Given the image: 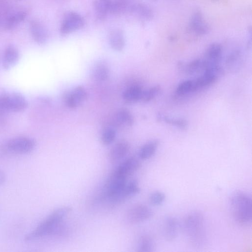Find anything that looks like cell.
<instances>
[{
    "instance_id": "obj_1",
    "label": "cell",
    "mask_w": 252,
    "mask_h": 252,
    "mask_svg": "<svg viewBox=\"0 0 252 252\" xmlns=\"http://www.w3.org/2000/svg\"><path fill=\"white\" fill-rule=\"evenodd\" d=\"M72 210L70 206H64L52 212L33 231L25 236L26 242H34L46 237L59 234L63 220Z\"/></svg>"
},
{
    "instance_id": "obj_15",
    "label": "cell",
    "mask_w": 252,
    "mask_h": 252,
    "mask_svg": "<svg viewBox=\"0 0 252 252\" xmlns=\"http://www.w3.org/2000/svg\"><path fill=\"white\" fill-rule=\"evenodd\" d=\"M222 47L220 45L218 44H212L206 52L205 60L210 64L219 65L222 59Z\"/></svg>"
},
{
    "instance_id": "obj_16",
    "label": "cell",
    "mask_w": 252,
    "mask_h": 252,
    "mask_svg": "<svg viewBox=\"0 0 252 252\" xmlns=\"http://www.w3.org/2000/svg\"><path fill=\"white\" fill-rule=\"evenodd\" d=\"M19 57L18 50L14 47L9 46L5 51L3 65L5 69H9L14 66Z\"/></svg>"
},
{
    "instance_id": "obj_2",
    "label": "cell",
    "mask_w": 252,
    "mask_h": 252,
    "mask_svg": "<svg viewBox=\"0 0 252 252\" xmlns=\"http://www.w3.org/2000/svg\"><path fill=\"white\" fill-rule=\"evenodd\" d=\"M182 229L186 238L195 248L204 247L207 240L205 218L199 211H193L184 218Z\"/></svg>"
},
{
    "instance_id": "obj_4",
    "label": "cell",
    "mask_w": 252,
    "mask_h": 252,
    "mask_svg": "<svg viewBox=\"0 0 252 252\" xmlns=\"http://www.w3.org/2000/svg\"><path fill=\"white\" fill-rule=\"evenodd\" d=\"M28 106L26 99L18 94H10L0 96V111L20 112Z\"/></svg>"
},
{
    "instance_id": "obj_28",
    "label": "cell",
    "mask_w": 252,
    "mask_h": 252,
    "mask_svg": "<svg viewBox=\"0 0 252 252\" xmlns=\"http://www.w3.org/2000/svg\"><path fill=\"white\" fill-rule=\"evenodd\" d=\"M155 243L151 237L147 235L142 236L138 241V249L140 252H151L154 250Z\"/></svg>"
},
{
    "instance_id": "obj_8",
    "label": "cell",
    "mask_w": 252,
    "mask_h": 252,
    "mask_svg": "<svg viewBox=\"0 0 252 252\" xmlns=\"http://www.w3.org/2000/svg\"><path fill=\"white\" fill-rule=\"evenodd\" d=\"M153 212L148 206L144 205H136L130 208L127 213L128 222L133 224H139L149 219Z\"/></svg>"
},
{
    "instance_id": "obj_18",
    "label": "cell",
    "mask_w": 252,
    "mask_h": 252,
    "mask_svg": "<svg viewBox=\"0 0 252 252\" xmlns=\"http://www.w3.org/2000/svg\"><path fill=\"white\" fill-rule=\"evenodd\" d=\"M140 191L141 189L139 182L136 180H132L125 185L118 198V203L135 196L140 193Z\"/></svg>"
},
{
    "instance_id": "obj_29",
    "label": "cell",
    "mask_w": 252,
    "mask_h": 252,
    "mask_svg": "<svg viewBox=\"0 0 252 252\" xmlns=\"http://www.w3.org/2000/svg\"><path fill=\"white\" fill-rule=\"evenodd\" d=\"M157 119L158 121H164L182 130H185L187 128L188 123L186 120L183 119L173 118L163 114L159 113L157 115Z\"/></svg>"
},
{
    "instance_id": "obj_27",
    "label": "cell",
    "mask_w": 252,
    "mask_h": 252,
    "mask_svg": "<svg viewBox=\"0 0 252 252\" xmlns=\"http://www.w3.org/2000/svg\"><path fill=\"white\" fill-rule=\"evenodd\" d=\"M131 6L130 0H112L110 13L115 15H121L130 11Z\"/></svg>"
},
{
    "instance_id": "obj_30",
    "label": "cell",
    "mask_w": 252,
    "mask_h": 252,
    "mask_svg": "<svg viewBox=\"0 0 252 252\" xmlns=\"http://www.w3.org/2000/svg\"><path fill=\"white\" fill-rule=\"evenodd\" d=\"M241 58L240 51L236 50L232 52L226 60V65L228 69L233 71L237 70L241 64Z\"/></svg>"
},
{
    "instance_id": "obj_14",
    "label": "cell",
    "mask_w": 252,
    "mask_h": 252,
    "mask_svg": "<svg viewBox=\"0 0 252 252\" xmlns=\"http://www.w3.org/2000/svg\"><path fill=\"white\" fill-rule=\"evenodd\" d=\"M143 89L141 86L134 85L126 89L123 93V99L125 103L131 104L141 100Z\"/></svg>"
},
{
    "instance_id": "obj_21",
    "label": "cell",
    "mask_w": 252,
    "mask_h": 252,
    "mask_svg": "<svg viewBox=\"0 0 252 252\" xmlns=\"http://www.w3.org/2000/svg\"><path fill=\"white\" fill-rule=\"evenodd\" d=\"M159 144L158 141H152L143 145L139 152L140 159L142 160L150 159L155 155Z\"/></svg>"
},
{
    "instance_id": "obj_11",
    "label": "cell",
    "mask_w": 252,
    "mask_h": 252,
    "mask_svg": "<svg viewBox=\"0 0 252 252\" xmlns=\"http://www.w3.org/2000/svg\"><path fill=\"white\" fill-rule=\"evenodd\" d=\"M141 167L140 161L136 158L131 157L122 163L115 171L117 174L127 178V177L136 172Z\"/></svg>"
},
{
    "instance_id": "obj_10",
    "label": "cell",
    "mask_w": 252,
    "mask_h": 252,
    "mask_svg": "<svg viewBox=\"0 0 252 252\" xmlns=\"http://www.w3.org/2000/svg\"><path fill=\"white\" fill-rule=\"evenodd\" d=\"M130 149L129 143L122 140L117 142L111 149L109 153V159L111 163H116L124 158Z\"/></svg>"
},
{
    "instance_id": "obj_31",
    "label": "cell",
    "mask_w": 252,
    "mask_h": 252,
    "mask_svg": "<svg viewBox=\"0 0 252 252\" xmlns=\"http://www.w3.org/2000/svg\"><path fill=\"white\" fill-rule=\"evenodd\" d=\"M195 92L193 80H188L181 82L176 89L178 96H184L190 93Z\"/></svg>"
},
{
    "instance_id": "obj_23",
    "label": "cell",
    "mask_w": 252,
    "mask_h": 252,
    "mask_svg": "<svg viewBox=\"0 0 252 252\" xmlns=\"http://www.w3.org/2000/svg\"><path fill=\"white\" fill-rule=\"evenodd\" d=\"M190 28L194 32L200 35L206 34L208 31V27L205 23L200 13L196 14L193 16Z\"/></svg>"
},
{
    "instance_id": "obj_19",
    "label": "cell",
    "mask_w": 252,
    "mask_h": 252,
    "mask_svg": "<svg viewBox=\"0 0 252 252\" xmlns=\"http://www.w3.org/2000/svg\"><path fill=\"white\" fill-rule=\"evenodd\" d=\"M112 0H96L94 7L97 16L99 20L105 19L108 14L110 13Z\"/></svg>"
},
{
    "instance_id": "obj_7",
    "label": "cell",
    "mask_w": 252,
    "mask_h": 252,
    "mask_svg": "<svg viewBox=\"0 0 252 252\" xmlns=\"http://www.w3.org/2000/svg\"><path fill=\"white\" fill-rule=\"evenodd\" d=\"M85 22L83 18L78 13H68L63 19L60 32L62 35H67L83 27Z\"/></svg>"
},
{
    "instance_id": "obj_32",
    "label": "cell",
    "mask_w": 252,
    "mask_h": 252,
    "mask_svg": "<svg viewBox=\"0 0 252 252\" xmlns=\"http://www.w3.org/2000/svg\"><path fill=\"white\" fill-rule=\"evenodd\" d=\"M161 90L160 86H155L147 90H143L141 100L144 102H149L154 99Z\"/></svg>"
},
{
    "instance_id": "obj_3",
    "label": "cell",
    "mask_w": 252,
    "mask_h": 252,
    "mask_svg": "<svg viewBox=\"0 0 252 252\" xmlns=\"http://www.w3.org/2000/svg\"><path fill=\"white\" fill-rule=\"evenodd\" d=\"M230 207L235 221L242 227L251 226L252 222L251 196L243 191H236L230 200Z\"/></svg>"
},
{
    "instance_id": "obj_24",
    "label": "cell",
    "mask_w": 252,
    "mask_h": 252,
    "mask_svg": "<svg viewBox=\"0 0 252 252\" xmlns=\"http://www.w3.org/2000/svg\"><path fill=\"white\" fill-rule=\"evenodd\" d=\"M92 75L94 79L98 81H106L110 76V69L105 63H99L94 67Z\"/></svg>"
},
{
    "instance_id": "obj_6",
    "label": "cell",
    "mask_w": 252,
    "mask_h": 252,
    "mask_svg": "<svg viewBox=\"0 0 252 252\" xmlns=\"http://www.w3.org/2000/svg\"><path fill=\"white\" fill-rule=\"evenodd\" d=\"M127 183V178L114 172L106 185V195L111 202L118 203V198Z\"/></svg>"
},
{
    "instance_id": "obj_22",
    "label": "cell",
    "mask_w": 252,
    "mask_h": 252,
    "mask_svg": "<svg viewBox=\"0 0 252 252\" xmlns=\"http://www.w3.org/2000/svg\"><path fill=\"white\" fill-rule=\"evenodd\" d=\"M206 69V63L205 60L196 59L188 63L184 70L189 75H194L200 72H205Z\"/></svg>"
},
{
    "instance_id": "obj_12",
    "label": "cell",
    "mask_w": 252,
    "mask_h": 252,
    "mask_svg": "<svg viewBox=\"0 0 252 252\" xmlns=\"http://www.w3.org/2000/svg\"><path fill=\"white\" fill-rule=\"evenodd\" d=\"M29 29L32 37L39 44L46 43L48 39L47 32L46 28L37 20L31 21Z\"/></svg>"
},
{
    "instance_id": "obj_26",
    "label": "cell",
    "mask_w": 252,
    "mask_h": 252,
    "mask_svg": "<svg viewBox=\"0 0 252 252\" xmlns=\"http://www.w3.org/2000/svg\"><path fill=\"white\" fill-rule=\"evenodd\" d=\"M27 16L24 11H20L10 16L6 20L4 27L6 30H11L23 21Z\"/></svg>"
},
{
    "instance_id": "obj_5",
    "label": "cell",
    "mask_w": 252,
    "mask_h": 252,
    "mask_svg": "<svg viewBox=\"0 0 252 252\" xmlns=\"http://www.w3.org/2000/svg\"><path fill=\"white\" fill-rule=\"evenodd\" d=\"M36 142L32 139L18 137L9 141L5 146L6 152L16 154H25L32 151Z\"/></svg>"
},
{
    "instance_id": "obj_33",
    "label": "cell",
    "mask_w": 252,
    "mask_h": 252,
    "mask_svg": "<svg viewBox=\"0 0 252 252\" xmlns=\"http://www.w3.org/2000/svg\"><path fill=\"white\" fill-rule=\"evenodd\" d=\"M116 137V132L114 129L111 127L106 128L102 134V143L105 145H109L114 141Z\"/></svg>"
},
{
    "instance_id": "obj_25",
    "label": "cell",
    "mask_w": 252,
    "mask_h": 252,
    "mask_svg": "<svg viewBox=\"0 0 252 252\" xmlns=\"http://www.w3.org/2000/svg\"><path fill=\"white\" fill-rule=\"evenodd\" d=\"M130 11L145 20L151 19L153 16L151 10L146 5L142 4L132 5Z\"/></svg>"
},
{
    "instance_id": "obj_20",
    "label": "cell",
    "mask_w": 252,
    "mask_h": 252,
    "mask_svg": "<svg viewBox=\"0 0 252 252\" xmlns=\"http://www.w3.org/2000/svg\"><path fill=\"white\" fill-rule=\"evenodd\" d=\"M116 121L120 126L131 127L134 124V117L130 111L126 109H122L116 114Z\"/></svg>"
},
{
    "instance_id": "obj_9",
    "label": "cell",
    "mask_w": 252,
    "mask_h": 252,
    "mask_svg": "<svg viewBox=\"0 0 252 252\" xmlns=\"http://www.w3.org/2000/svg\"><path fill=\"white\" fill-rule=\"evenodd\" d=\"M87 97L85 88L82 86H78L69 93L66 98V104L69 108L76 109L82 105Z\"/></svg>"
},
{
    "instance_id": "obj_13",
    "label": "cell",
    "mask_w": 252,
    "mask_h": 252,
    "mask_svg": "<svg viewBox=\"0 0 252 252\" xmlns=\"http://www.w3.org/2000/svg\"><path fill=\"white\" fill-rule=\"evenodd\" d=\"M179 224L177 219L173 216L166 218L164 223V234L166 239L172 242L178 236Z\"/></svg>"
},
{
    "instance_id": "obj_35",
    "label": "cell",
    "mask_w": 252,
    "mask_h": 252,
    "mask_svg": "<svg viewBox=\"0 0 252 252\" xmlns=\"http://www.w3.org/2000/svg\"><path fill=\"white\" fill-rule=\"evenodd\" d=\"M6 181V176L5 173L0 170V187L4 184Z\"/></svg>"
},
{
    "instance_id": "obj_34",
    "label": "cell",
    "mask_w": 252,
    "mask_h": 252,
    "mask_svg": "<svg viewBox=\"0 0 252 252\" xmlns=\"http://www.w3.org/2000/svg\"><path fill=\"white\" fill-rule=\"evenodd\" d=\"M166 195L161 191H155L149 197L150 203L153 206H158L164 204Z\"/></svg>"
},
{
    "instance_id": "obj_17",
    "label": "cell",
    "mask_w": 252,
    "mask_h": 252,
    "mask_svg": "<svg viewBox=\"0 0 252 252\" xmlns=\"http://www.w3.org/2000/svg\"><path fill=\"white\" fill-rule=\"evenodd\" d=\"M110 44L114 50L117 51H122L125 45L124 34L120 29L112 30L109 36Z\"/></svg>"
}]
</instances>
